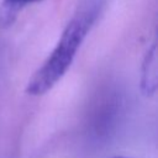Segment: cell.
Instances as JSON below:
<instances>
[{"mask_svg": "<svg viewBox=\"0 0 158 158\" xmlns=\"http://www.w3.org/2000/svg\"><path fill=\"white\" fill-rule=\"evenodd\" d=\"M94 17L89 14L74 17L64 28L57 46L46 62L31 77L26 93L32 96H41L49 91L69 69L73 59L83 43Z\"/></svg>", "mask_w": 158, "mask_h": 158, "instance_id": "obj_1", "label": "cell"}, {"mask_svg": "<svg viewBox=\"0 0 158 158\" xmlns=\"http://www.w3.org/2000/svg\"><path fill=\"white\" fill-rule=\"evenodd\" d=\"M38 1H41V0H4L5 4L10 5L11 7L19 10V11H20L23 6L30 5V4H35V2H38Z\"/></svg>", "mask_w": 158, "mask_h": 158, "instance_id": "obj_3", "label": "cell"}, {"mask_svg": "<svg viewBox=\"0 0 158 158\" xmlns=\"http://www.w3.org/2000/svg\"><path fill=\"white\" fill-rule=\"evenodd\" d=\"M115 158H126V157H115Z\"/></svg>", "mask_w": 158, "mask_h": 158, "instance_id": "obj_4", "label": "cell"}, {"mask_svg": "<svg viewBox=\"0 0 158 158\" xmlns=\"http://www.w3.org/2000/svg\"><path fill=\"white\" fill-rule=\"evenodd\" d=\"M157 89V47L153 44L146 53L142 63L141 90L144 96L151 98Z\"/></svg>", "mask_w": 158, "mask_h": 158, "instance_id": "obj_2", "label": "cell"}]
</instances>
